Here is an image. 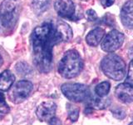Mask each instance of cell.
Here are the masks:
<instances>
[{"label": "cell", "mask_w": 133, "mask_h": 125, "mask_svg": "<svg viewBox=\"0 0 133 125\" xmlns=\"http://www.w3.org/2000/svg\"><path fill=\"white\" fill-rule=\"evenodd\" d=\"M33 63L40 73L50 72L52 64L53 46L60 43L52 23H44L32 33Z\"/></svg>", "instance_id": "cell-1"}, {"label": "cell", "mask_w": 133, "mask_h": 125, "mask_svg": "<svg viewBox=\"0 0 133 125\" xmlns=\"http://www.w3.org/2000/svg\"><path fill=\"white\" fill-rule=\"evenodd\" d=\"M58 73L65 78L77 77L83 68V61L75 49L66 51L58 64Z\"/></svg>", "instance_id": "cell-2"}, {"label": "cell", "mask_w": 133, "mask_h": 125, "mask_svg": "<svg viewBox=\"0 0 133 125\" xmlns=\"http://www.w3.org/2000/svg\"><path fill=\"white\" fill-rule=\"evenodd\" d=\"M101 68L107 78L115 81H121L126 76V64L120 56L109 53L103 58Z\"/></svg>", "instance_id": "cell-3"}, {"label": "cell", "mask_w": 133, "mask_h": 125, "mask_svg": "<svg viewBox=\"0 0 133 125\" xmlns=\"http://www.w3.org/2000/svg\"><path fill=\"white\" fill-rule=\"evenodd\" d=\"M18 18V0H3L0 4V26L5 29L14 27Z\"/></svg>", "instance_id": "cell-4"}, {"label": "cell", "mask_w": 133, "mask_h": 125, "mask_svg": "<svg viewBox=\"0 0 133 125\" xmlns=\"http://www.w3.org/2000/svg\"><path fill=\"white\" fill-rule=\"evenodd\" d=\"M64 96L76 103L87 101L91 96V92L87 85L77 83H66L61 87Z\"/></svg>", "instance_id": "cell-5"}, {"label": "cell", "mask_w": 133, "mask_h": 125, "mask_svg": "<svg viewBox=\"0 0 133 125\" xmlns=\"http://www.w3.org/2000/svg\"><path fill=\"white\" fill-rule=\"evenodd\" d=\"M125 37L122 33L116 29L109 32L102 41V49L107 53H113L119 49L124 43Z\"/></svg>", "instance_id": "cell-6"}, {"label": "cell", "mask_w": 133, "mask_h": 125, "mask_svg": "<svg viewBox=\"0 0 133 125\" xmlns=\"http://www.w3.org/2000/svg\"><path fill=\"white\" fill-rule=\"evenodd\" d=\"M32 90V83L28 80H20L15 83L10 92V98L14 103H20L26 99Z\"/></svg>", "instance_id": "cell-7"}, {"label": "cell", "mask_w": 133, "mask_h": 125, "mask_svg": "<svg viewBox=\"0 0 133 125\" xmlns=\"http://www.w3.org/2000/svg\"><path fill=\"white\" fill-rule=\"evenodd\" d=\"M54 9L62 18L74 19L76 8L72 0H55Z\"/></svg>", "instance_id": "cell-8"}, {"label": "cell", "mask_w": 133, "mask_h": 125, "mask_svg": "<svg viewBox=\"0 0 133 125\" xmlns=\"http://www.w3.org/2000/svg\"><path fill=\"white\" fill-rule=\"evenodd\" d=\"M57 105L53 102H44L37 107L36 114L41 121H48L55 115Z\"/></svg>", "instance_id": "cell-9"}, {"label": "cell", "mask_w": 133, "mask_h": 125, "mask_svg": "<svg viewBox=\"0 0 133 125\" xmlns=\"http://www.w3.org/2000/svg\"><path fill=\"white\" fill-rule=\"evenodd\" d=\"M115 93L121 102L132 103L133 102V85L128 83H121L115 89Z\"/></svg>", "instance_id": "cell-10"}, {"label": "cell", "mask_w": 133, "mask_h": 125, "mask_svg": "<svg viewBox=\"0 0 133 125\" xmlns=\"http://www.w3.org/2000/svg\"><path fill=\"white\" fill-rule=\"evenodd\" d=\"M121 21L127 28L133 29V0H128L121 10Z\"/></svg>", "instance_id": "cell-11"}, {"label": "cell", "mask_w": 133, "mask_h": 125, "mask_svg": "<svg viewBox=\"0 0 133 125\" xmlns=\"http://www.w3.org/2000/svg\"><path fill=\"white\" fill-rule=\"evenodd\" d=\"M58 39L61 42H69L72 39V30L69 25L63 21H57L54 24Z\"/></svg>", "instance_id": "cell-12"}, {"label": "cell", "mask_w": 133, "mask_h": 125, "mask_svg": "<svg viewBox=\"0 0 133 125\" xmlns=\"http://www.w3.org/2000/svg\"><path fill=\"white\" fill-rule=\"evenodd\" d=\"M105 30L102 28H96L91 30L86 36L87 43L91 47H97V46L102 41Z\"/></svg>", "instance_id": "cell-13"}, {"label": "cell", "mask_w": 133, "mask_h": 125, "mask_svg": "<svg viewBox=\"0 0 133 125\" xmlns=\"http://www.w3.org/2000/svg\"><path fill=\"white\" fill-rule=\"evenodd\" d=\"M15 82V76L10 70L0 73V91H8Z\"/></svg>", "instance_id": "cell-14"}, {"label": "cell", "mask_w": 133, "mask_h": 125, "mask_svg": "<svg viewBox=\"0 0 133 125\" xmlns=\"http://www.w3.org/2000/svg\"><path fill=\"white\" fill-rule=\"evenodd\" d=\"M50 0H32V8L37 14H41L48 8Z\"/></svg>", "instance_id": "cell-15"}, {"label": "cell", "mask_w": 133, "mask_h": 125, "mask_svg": "<svg viewBox=\"0 0 133 125\" xmlns=\"http://www.w3.org/2000/svg\"><path fill=\"white\" fill-rule=\"evenodd\" d=\"M87 106L90 108L95 109H102L106 106V100L102 99L101 97H93L92 95L87 101Z\"/></svg>", "instance_id": "cell-16"}, {"label": "cell", "mask_w": 133, "mask_h": 125, "mask_svg": "<svg viewBox=\"0 0 133 125\" xmlns=\"http://www.w3.org/2000/svg\"><path fill=\"white\" fill-rule=\"evenodd\" d=\"M111 89V83L107 81H104L100 83L99 84L96 86L95 89V93L97 94V96L101 98H104L105 96L108 94Z\"/></svg>", "instance_id": "cell-17"}, {"label": "cell", "mask_w": 133, "mask_h": 125, "mask_svg": "<svg viewBox=\"0 0 133 125\" xmlns=\"http://www.w3.org/2000/svg\"><path fill=\"white\" fill-rule=\"evenodd\" d=\"M16 70L19 75H28L32 72V69L25 62H19L16 64Z\"/></svg>", "instance_id": "cell-18"}, {"label": "cell", "mask_w": 133, "mask_h": 125, "mask_svg": "<svg viewBox=\"0 0 133 125\" xmlns=\"http://www.w3.org/2000/svg\"><path fill=\"white\" fill-rule=\"evenodd\" d=\"M9 107L6 103L5 97H4L3 93L0 92V118H2L5 115H7L9 113Z\"/></svg>", "instance_id": "cell-19"}, {"label": "cell", "mask_w": 133, "mask_h": 125, "mask_svg": "<svg viewBox=\"0 0 133 125\" xmlns=\"http://www.w3.org/2000/svg\"><path fill=\"white\" fill-rule=\"evenodd\" d=\"M68 118L72 122H76L78 119L79 117V108L76 106L70 105L68 104Z\"/></svg>", "instance_id": "cell-20"}, {"label": "cell", "mask_w": 133, "mask_h": 125, "mask_svg": "<svg viewBox=\"0 0 133 125\" xmlns=\"http://www.w3.org/2000/svg\"><path fill=\"white\" fill-rule=\"evenodd\" d=\"M113 116L117 119H123L126 117V112L121 108H115L111 110Z\"/></svg>", "instance_id": "cell-21"}, {"label": "cell", "mask_w": 133, "mask_h": 125, "mask_svg": "<svg viewBox=\"0 0 133 125\" xmlns=\"http://www.w3.org/2000/svg\"><path fill=\"white\" fill-rule=\"evenodd\" d=\"M127 83L133 85V61H131L129 64V68H128V73L127 77Z\"/></svg>", "instance_id": "cell-22"}, {"label": "cell", "mask_w": 133, "mask_h": 125, "mask_svg": "<svg viewBox=\"0 0 133 125\" xmlns=\"http://www.w3.org/2000/svg\"><path fill=\"white\" fill-rule=\"evenodd\" d=\"M87 18L88 19V21H95L97 19V12L93 9H88L86 12Z\"/></svg>", "instance_id": "cell-23"}, {"label": "cell", "mask_w": 133, "mask_h": 125, "mask_svg": "<svg viewBox=\"0 0 133 125\" xmlns=\"http://www.w3.org/2000/svg\"><path fill=\"white\" fill-rule=\"evenodd\" d=\"M48 125H62V122L59 118H57L54 116L48 121Z\"/></svg>", "instance_id": "cell-24"}, {"label": "cell", "mask_w": 133, "mask_h": 125, "mask_svg": "<svg viewBox=\"0 0 133 125\" xmlns=\"http://www.w3.org/2000/svg\"><path fill=\"white\" fill-rule=\"evenodd\" d=\"M101 1L102 5L104 8H108V7H111L112 4L114 3L115 0H100Z\"/></svg>", "instance_id": "cell-25"}, {"label": "cell", "mask_w": 133, "mask_h": 125, "mask_svg": "<svg viewBox=\"0 0 133 125\" xmlns=\"http://www.w3.org/2000/svg\"><path fill=\"white\" fill-rule=\"evenodd\" d=\"M128 56L131 59V61H133V46H132V47L130 49H129V51H128Z\"/></svg>", "instance_id": "cell-26"}, {"label": "cell", "mask_w": 133, "mask_h": 125, "mask_svg": "<svg viewBox=\"0 0 133 125\" xmlns=\"http://www.w3.org/2000/svg\"><path fill=\"white\" fill-rule=\"evenodd\" d=\"M3 64V57L1 56V54H0V67H1Z\"/></svg>", "instance_id": "cell-27"}, {"label": "cell", "mask_w": 133, "mask_h": 125, "mask_svg": "<svg viewBox=\"0 0 133 125\" xmlns=\"http://www.w3.org/2000/svg\"><path fill=\"white\" fill-rule=\"evenodd\" d=\"M82 1H85V2H87V1H89V0H82Z\"/></svg>", "instance_id": "cell-28"}, {"label": "cell", "mask_w": 133, "mask_h": 125, "mask_svg": "<svg viewBox=\"0 0 133 125\" xmlns=\"http://www.w3.org/2000/svg\"><path fill=\"white\" fill-rule=\"evenodd\" d=\"M129 125H133V122H131V123L130 124H129Z\"/></svg>", "instance_id": "cell-29"}, {"label": "cell", "mask_w": 133, "mask_h": 125, "mask_svg": "<svg viewBox=\"0 0 133 125\" xmlns=\"http://www.w3.org/2000/svg\"><path fill=\"white\" fill-rule=\"evenodd\" d=\"M1 29H2V28H1V26H0V31H1Z\"/></svg>", "instance_id": "cell-30"}]
</instances>
